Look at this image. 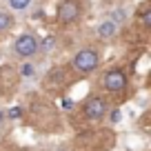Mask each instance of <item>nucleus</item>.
Listing matches in <instances>:
<instances>
[{
	"label": "nucleus",
	"instance_id": "f257e3e1",
	"mask_svg": "<svg viewBox=\"0 0 151 151\" xmlns=\"http://www.w3.org/2000/svg\"><path fill=\"white\" fill-rule=\"evenodd\" d=\"M100 62H102V51L96 49V47H82V49H78V51L73 53V58H71V67H73V71H78L80 76L93 73V71L100 67Z\"/></svg>",
	"mask_w": 151,
	"mask_h": 151
},
{
	"label": "nucleus",
	"instance_id": "f03ea898",
	"mask_svg": "<svg viewBox=\"0 0 151 151\" xmlns=\"http://www.w3.org/2000/svg\"><path fill=\"white\" fill-rule=\"evenodd\" d=\"M129 87V73L124 67H109L102 73V89L107 91L109 96H120L124 93Z\"/></svg>",
	"mask_w": 151,
	"mask_h": 151
},
{
	"label": "nucleus",
	"instance_id": "7ed1b4c3",
	"mask_svg": "<svg viewBox=\"0 0 151 151\" xmlns=\"http://www.w3.org/2000/svg\"><path fill=\"white\" fill-rule=\"evenodd\" d=\"M82 18V0H60L56 9V20L62 27L76 24Z\"/></svg>",
	"mask_w": 151,
	"mask_h": 151
},
{
	"label": "nucleus",
	"instance_id": "20e7f679",
	"mask_svg": "<svg viewBox=\"0 0 151 151\" xmlns=\"http://www.w3.org/2000/svg\"><path fill=\"white\" fill-rule=\"evenodd\" d=\"M38 51H40V40H38V36L31 33V31L20 33L14 40V53L18 58H22V60H31Z\"/></svg>",
	"mask_w": 151,
	"mask_h": 151
},
{
	"label": "nucleus",
	"instance_id": "39448f33",
	"mask_svg": "<svg viewBox=\"0 0 151 151\" xmlns=\"http://www.w3.org/2000/svg\"><path fill=\"white\" fill-rule=\"evenodd\" d=\"M82 116H85L87 120H93V122H98V120L107 118L109 113V102L104 96H98V93H91L89 98L82 102Z\"/></svg>",
	"mask_w": 151,
	"mask_h": 151
},
{
	"label": "nucleus",
	"instance_id": "423d86ee",
	"mask_svg": "<svg viewBox=\"0 0 151 151\" xmlns=\"http://www.w3.org/2000/svg\"><path fill=\"white\" fill-rule=\"evenodd\" d=\"M118 31H120V24L116 22V20H111V18L100 20L98 27H96V36H98L100 40H116V38H118Z\"/></svg>",
	"mask_w": 151,
	"mask_h": 151
},
{
	"label": "nucleus",
	"instance_id": "0eeeda50",
	"mask_svg": "<svg viewBox=\"0 0 151 151\" xmlns=\"http://www.w3.org/2000/svg\"><path fill=\"white\" fill-rule=\"evenodd\" d=\"M138 20L145 29H151V5L149 2H142L138 7Z\"/></svg>",
	"mask_w": 151,
	"mask_h": 151
},
{
	"label": "nucleus",
	"instance_id": "6e6552de",
	"mask_svg": "<svg viewBox=\"0 0 151 151\" xmlns=\"http://www.w3.org/2000/svg\"><path fill=\"white\" fill-rule=\"evenodd\" d=\"M14 24H16L14 14H9V11H5V9H0V33L11 31V29H14Z\"/></svg>",
	"mask_w": 151,
	"mask_h": 151
},
{
	"label": "nucleus",
	"instance_id": "1a4fd4ad",
	"mask_svg": "<svg viewBox=\"0 0 151 151\" xmlns=\"http://www.w3.org/2000/svg\"><path fill=\"white\" fill-rule=\"evenodd\" d=\"M33 0H9V9L11 11H27L31 7Z\"/></svg>",
	"mask_w": 151,
	"mask_h": 151
},
{
	"label": "nucleus",
	"instance_id": "9d476101",
	"mask_svg": "<svg viewBox=\"0 0 151 151\" xmlns=\"http://www.w3.org/2000/svg\"><path fill=\"white\" fill-rule=\"evenodd\" d=\"M20 76H22V78H33V76H36V69H33V65L29 60L20 67Z\"/></svg>",
	"mask_w": 151,
	"mask_h": 151
},
{
	"label": "nucleus",
	"instance_id": "9b49d317",
	"mask_svg": "<svg viewBox=\"0 0 151 151\" xmlns=\"http://www.w3.org/2000/svg\"><path fill=\"white\" fill-rule=\"evenodd\" d=\"M109 118H111V122H118V120L122 118V113H120V109H113V111H109Z\"/></svg>",
	"mask_w": 151,
	"mask_h": 151
},
{
	"label": "nucleus",
	"instance_id": "f8f14e48",
	"mask_svg": "<svg viewBox=\"0 0 151 151\" xmlns=\"http://www.w3.org/2000/svg\"><path fill=\"white\" fill-rule=\"evenodd\" d=\"M18 116H20V107H14L9 111V118H18Z\"/></svg>",
	"mask_w": 151,
	"mask_h": 151
},
{
	"label": "nucleus",
	"instance_id": "ddd939ff",
	"mask_svg": "<svg viewBox=\"0 0 151 151\" xmlns=\"http://www.w3.org/2000/svg\"><path fill=\"white\" fill-rule=\"evenodd\" d=\"M2 122H5V113L0 111V124H2Z\"/></svg>",
	"mask_w": 151,
	"mask_h": 151
}]
</instances>
